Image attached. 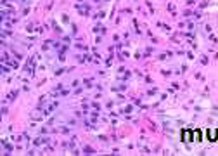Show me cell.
<instances>
[{
    "label": "cell",
    "mask_w": 218,
    "mask_h": 156,
    "mask_svg": "<svg viewBox=\"0 0 218 156\" xmlns=\"http://www.w3.org/2000/svg\"><path fill=\"white\" fill-rule=\"evenodd\" d=\"M182 137H183V140H185V142L194 140V139H192V130H183V132H182Z\"/></svg>",
    "instance_id": "cell-1"
},
{
    "label": "cell",
    "mask_w": 218,
    "mask_h": 156,
    "mask_svg": "<svg viewBox=\"0 0 218 156\" xmlns=\"http://www.w3.org/2000/svg\"><path fill=\"white\" fill-rule=\"evenodd\" d=\"M208 137H210V140H217L218 130H208Z\"/></svg>",
    "instance_id": "cell-2"
},
{
    "label": "cell",
    "mask_w": 218,
    "mask_h": 156,
    "mask_svg": "<svg viewBox=\"0 0 218 156\" xmlns=\"http://www.w3.org/2000/svg\"><path fill=\"white\" fill-rule=\"evenodd\" d=\"M192 139L194 140H201V130H192Z\"/></svg>",
    "instance_id": "cell-3"
}]
</instances>
